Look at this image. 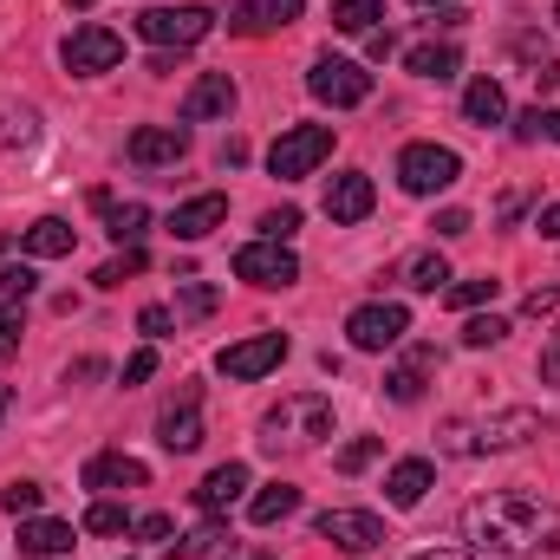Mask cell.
<instances>
[{
  "label": "cell",
  "mask_w": 560,
  "mask_h": 560,
  "mask_svg": "<svg viewBox=\"0 0 560 560\" xmlns=\"http://www.w3.org/2000/svg\"><path fill=\"white\" fill-rule=\"evenodd\" d=\"M535 229H541L548 242H560V202H548V209H541V222H535Z\"/></svg>",
  "instance_id": "cell-50"
},
{
  "label": "cell",
  "mask_w": 560,
  "mask_h": 560,
  "mask_svg": "<svg viewBox=\"0 0 560 560\" xmlns=\"http://www.w3.org/2000/svg\"><path fill=\"white\" fill-rule=\"evenodd\" d=\"M326 156H332V131H326V125H293V131H280L275 138L268 170H275L280 183H300V176H313Z\"/></svg>",
  "instance_id": "cell-5"
},
{
  "label": "cell",
  "mask_w": 560,
  "mask_h": 560,
  "mask_svg": "<svg viewBox=\"0 0 560 560\" xmlns=\"http://www.w3.org/2000/svg\"><path fill=\"white\" fill-rule=\"evenodd\" d=\"M156 443H163L170 456L202 450V392H196V385H183V392L156 411Z\"/></svg>",
  "instance_id": "cell-10"
},
{
  "label": "cell",
  "mask_w": 560,
  "mask_h": 560,
  "mask_svg": "<svg viewBox=\"0 0 560 560\" xmlns=\"http://www.w3.org/2000/svg\"><path fill=\"white\" fill-rule=\"evenodd\" d=\"M7 405H13V392H7V385H0V418H7Z\"/></svg>",
  "instance_id": "cell-54"
},
{
  "label": "cell",
  "mask_w": 560,
  "mask_h": 560,
  "mask_svg": "<svg viewBox=\"0 0 560 560\" xmlns=\"http://www.w3.org/2000/svg\"><path fill=\"white\" fill-rule=\"evenodd\" d=\"M430 229H436L443 242H450V235H469V209H443V215H436Z\"/></svg>",
  "instance_id": "cell-45"
},
{
  "label": "cell",
  "mask_w": 560,
  "mask_h": 560,
  "mask_svg": "<svg viewBox=\"0 0 560 560\" xmlns=\"http://www.w3.org/2000/svg\"><path fill=\"white\" fill-rule=\"evenodd\" d=\"M535 85H541V92H555V85H560V59H535Z\"/></svg>",
  "instance_id": "cell-49"
},
{
  "label": "cell",
  "mask_w": 560,
  "mask_h": 560,
  "mask_svg": "<svg viewBox=\"0 0 560 560\" xmlns=\"http://www.w3.org/2000/svg\"><path fill=\"white\" fill-rule=\"evenodd\" d=\"M300 7H306V0H235V20H229V26L248 33V39H255V33H280V26L300 20Z\"/></svg>",
  "instance_id": "cell-19"
},
{
  "label": "cell",
  "mask_w": 560,
  "mask_h": 560,
  "mask_svg": "<svg viewBox=\"0 0 560 560\" xmlns=\"http://www.w3.org/2000/svg\"><path fill=\"white\" fill-rule=\"evenodd\" d=\"M495 287L502 280H489V275H476V280H456V287H443V300L456 306V313H476L482 300H495Z\"/></svg>",
  "instance_id": "cell-33"
},
{
  "label": "cell",
  "mask_w": 560,
  "mask_h": 560,
  "mask_svg": "<svg viewBox=\"0 0 560 560\" xmlns=\"http://www.w3.org/2000/svg\"><path fill=\"white\" fill-rule=\"evenodd\" d=\"M33 287H39V275H33L26 261H20V268H0V306H20Z\"/></svg>",
  "instance_id": "cell-38"
},
{
  "label": "cell",
  "mask_w": 560,
  "mask_h": 560,
  "mask_svg": "<svg viewBox=\"0 0 560 560\" xmlns=\"http://www.w3.org/2000/svg\"><path fill=\"white\" fill-rule=\"evenodd\" d=\"M105 215H112V242H118V248H138V242H143V229H150V209H143V202L105 209Z\"/></svg>",
  "instance_id": "cell-31"
},
{
  "label": "cell",
  "mask_w": 560,
  "mask_h": 560,
  "mask_svg": "<svg viewBox=\"0 0 560 560\" xmlns=\"http://www.w3.org/2000/svg\"><path fill=\"white\" fill-rule=\"evenodd\" d=\"M555 20H560V7H555Z\"/></svg>",
  "instance_id": "cell-56"
},
{
  "label": "cell",
  "mask_w": 560,
  "mask_h": 560,
  "mask_svg": "<svg viewBox=\"0 0 560 560\" xmlns=\"http://www.w3.org/2000/svg\"><path fill=\"white\" fill-rule=\"evenodd\" d=\"M495 339H509V319H495V313H476V319L463 326V346H476V352L495 346Z\"/></svg>",
  "instance_id": "cell-37"
},
{
  "label": "cell",
  "mask_w": 560,
  "mask_h": 560,
  "mask_svg": "<svg viewBox=\"0 0 560 560\" xmlns=\"http://www.w3.org/2000/svg\"><path fill=\"white\" fill-rule=\"evenodd\" d=\"M411 560H476L469 548H430V555H411Z\"/></svg>",
  "instance_id": "cell-51"
},
{
  "label": "cell",
  "mask_w": 560,
  "mask_h": 560,
  "mask_svg": "<svg viewBox=\"0 0 560 560\" xmlns=\"http://www.w3.org/2000/svg\"><path fill=\"white\" fill-rule=\"evenodd\" d=\"M59 59H66V72L92 79V72H112V66L125 59V39H118L112 26H79V33L59 46Z\"/></svg>",
  "instance_id": "cell-12"
},
{
  "label": "cell",
  "mask_w": 560,
  "mask_h": 560,
  "mask_svg": "<svg viewBox=\"0 0 560 560\" xmlns=\"http://www.w3.org/2000/svg\"><path fill=\"white\" fill-rule=\"evenodd\" d=\"M405 66H411L418 79H436V85H443V79H456L463 52H456V46H436V39H430V46H411V52H405Z\"/></svg>",
  "instance_id": "cell-28"
},
{
  "label": "cell",
  "mask_w": 560,
  "mask_h": 560,
  "mask_svg": "<svg viewBox=\"0 0 560 560\" xmlns=\"http://www.w3.org/2000/svg\"><path fill=\"white\" fill-rule=\"evenodd\" d=\"M385 456V436H352L346 450H339V476H359V469H372Z\"/></svg>",
  "instance_id": "cell-34"
},
{
  "label": "cell",
  "mask_w": 560,
  "mask_h": 560,
  "mask_svg": "<svg viewBox=\"0 0 560 560\" xmlns=\"http://www.w3.org/2000/svg\"><path fill=\"white\" fill-rule=\"evenodd\" d=\"M443 280H450V261H443L436 248H423V255L405 261V287H411V293H443Z\"/></svg>",
  "instance_id": "cell-29"
},
{
  "label": "cell",
  "mask_w": 560,
  "mask_h": 560,
  "mask_svg": "<svg viewBox=\"0 0 560 560\" xmlns=\"http://www.w3.org/2000/svg\"><path fill=\"white\" fill-rule=\"evenodd\" d=\"M170 528H176L170 515H143V522H131V535H138V541H163Z\"/></svg>",
  "instance_id": "cell-46"
},
{
  "label": "cell",
  "mask_w": 560,
  "mask_h": 560,
  "mask_svg": "<svg viewBox=\"0 0 560 560\" xmlns=\"http://www.w3.org/2000/svg\"><path fill=\"white\" fill-rule=\"evenodd\" d=\"M515 138H522V143H535V138H541V105H535V112H522V118H515Z\"/></svg>",
  "instance_id": "cell-48"
},
{
  "label": "cell",
  "mask_w": 560,
  "mask_h": 560,
  "mask_svg": "<svg viewBox=\"0 0 560 560\" xmlns=\"http://www.w3.org/2000/svg\"><path fill=\"white\" fill-rule=\"evenodd\" d=\"M66 7H79V13H85V7H98V0H66Z\"/></svg>",
  "instance_id": "cell-55"
},
{
  "label": "cell",
  "mask_w": 560,
  "mask_h": 560,
  "mask_svg": "<svg viewBox=\"0 0 560 560\" xmlns=\"http://www.w3.org/2000/svg\"><path fill=\"white\" fill-rule=\"evenodd\" d=\"M13 352H20V313L0 306V359H13Z\"/></svg>",
  "instance_id": "cell-42"
},
{
  "label": "cell",
  "mask_w": 560,
  "mask_h": 560,
  "mask_svg": "<svg viewBox=\"0 0 560 560\" xmlns=\"http://www.w3.org/2000/svg\"><path fill=\"white\" fill-rule=\"evenodd\" d=\"M411 7H463V0H411Z\"/></svg>",
  "instance_id": "cell-53"
},
{
  "label": "cell",
  "mask_w": 560,
  "mask_h": 560,
  "mask_svg": "<svg viewBox=\"0 0 560 560\" xmlns=\"http://www.w3.org/2000/svg\"><path fill=\"white\" fill-rule=\"evenodd\" d=\"M463 118H469V125H482V131H489V125H502V118H509V92H502L495 79H476V85L463 92Z\"/></svg>",
  "instance_id": "cell-26"
},
{
  "label": "cell",
  "mask_w": 560,
  "mask_h": 560,
  "mask_svg": "<svg viewBox=\"0 0 560 560\" xmlns=\"http://www.w3.org/2000/svg\"><path fill=\"white\" fill-rule=\"evenodd\" d=\"M293 509H300V489H293V482H268V489H255L248 522H255V528H275V522H287Z\"/></svg>",
  "instance_id": "cell-27"
},
{
  "label": "cell",
  "mask_w": 560,
  "mask_h": 560,
  "mask_svg": "<svg viewBox=\"0 0 560 560\" xmlns=\"http://www.w3.org/2000/svg\"><path fill=\"white\" fill-rule=\"evenodd\" d=\"M229 548H235V535H229V522H202L196 535H183L176 548H170V560H229Z\"/></svg>",
  "instance_id": "cell-24"
},
{
  "label": "cell",
  "mask_w": 560,
  "mask_h": 560,
  "mask_svg": "<svg viewBox=\"0 0 560 560\" xmlns=\"http://www.w3.org/2000/svg\"><path fill=\"white\" fill-rule=\"evenodd\" d=\"M548 423L535 418V411H495V418H456L443 430V450H456V456H489V450H522V443H535Z\"/></svg>",
  "instance_id": "cell-3"
},
{
  "label": "cell",
  "mask_w": 560,
  "mask_h": 560,
  "mask_svg": "<svg viewBox=\"0 0 560 560\" xmlns=\"http://www.w3.org/2000/svg\"><path fill=\"white\" fill-rule=\"evenodd\" d=\"M541 138H555V143H560V112H541Z\"/></svg>",
  "instance_id": "cell-52"
},
{
  "label": "cell",
  "mask_w": 560,
  "mask_h": 560,
  "mask_svg": "<svg viewBox=\"0 0 560 560\" xmlns=\"http://www.w3.org/2000/svg\"><path fill=\"white\" fill-rule=\"evenodd\" d=\"M261 229H268V242H287V235L300 229V209H293V202H280V209H268V215H261Z\"/></svg>",
  "instance_id": "cell-39"
},
{
  "label": "cell",
  "mask_w": 560,
  "mask_h": 560,
  "mask_svg": "<svg viewBox=\"0 0 560 560\" xmlns=\"http://www.w3.org/2000/svg\"><path fill=\"white\" fill-rule=\"evenodd\" d=\"M248 495V463H222V469H209L202 476V489H196V509L202 515H222L229 502H242Z\"/></svg>",
  "instance_id": "cell-21"
},
{
  "label": "cell",
  "mask_w": 560,
  "mask_h": 560,
  "mask_svg": "<svg viewBox=\"0 0 560 560\" xmlns=\"http://www.w3.org/2000/svg\"><path fill=\"white\" fill-rule=\"evenodd\" d=\"M150 372H156V352H150V346H143V352H131V359H125V385H143Z\"/></svg>",
  "instance_id": "cell-44"
},
{
  "label": "cell",
  "mask_w": 560,
  "mask_h": 560,
  "mask_svg": "<svg viewBox=\"0 0 560 560\" xmlns=\"http://www.w3.org/2000/svg\"><path fill=\"white\" fill-rule=\"evenodd\" d=\"M541 385H560V332L541 346Z\"/></svg>",
  "instance_id": "cell-47"
},
{
  "label": "cell",
  "mask_w": 560,
  "mask_h": 560,
  "mask_svg": "<svg viewBox=\"0 0 560 560\" xmlns=\"http://www.w3.org/2000/svg\"><path fill=\"white\" fill-rule=\"evenodd\" d=\"M183 313H189V319L215 313V287H209V280H189V287H183Z\"/></svg>",
  "instance_id": "cell-40"
},
{
  "label": "cell",
  "mask_w": 560,
  "mask_h": 560,
  "mask_svg": "<svg viewBox=\"0 0 560 560\" xmlns=\"http://www.w3.org/2000/svg\"><path fill=\"white\" fill-rule=\"evenodd\" d=\"M423 372H436V346H418L392 378H385V392H392V405H418L423 398Z\"/></svg>",
  "instance_id": "cell-25"
},
{
  "label": "cell",
  "mask_w": 560,
  "mask_h": 560,
  "mask_svg": "<svg viewBox=\"0 0 560 560\" xmlns=\"http://www.w3.org/2000/svg\"><path fill=\"white\" fill-rule=\"evenodd\" d=\"M372 20H385L378 0H332V26L339 33H372Z\"/></svg>",
  "instance_id": "cell-32"
},
{
  "label": "cell",
  "mask_w": 560,
  "mask_h": 560,
  "mask_svg": "<svg viewBox=\"0 0 560 560\" xmlns=\"http://www.w3.org/2000/svg\"><path fill=\"white\" fill-rule=\"evenodd\" d=\"M85 528H92V535H131V509L112 502V495H98V502L85 509Z\"/></svg>",
  "instance_id": "cell-30"
},
{
  "label": "cell",
  "mask_w": 560,
  "mask_h": 560,
  "mask_svg": "<svg viewBox=\"0 0 560 560\" xmlns=\"http://www.w3.org/2000/svg\"><path fill=\"white\" fill-rule=\"evenodd\" d=\"M463 535L482 555H555L560 548V509L541 502L535 489H495L463 509Z\"/></svg>",
  "instance_id": "cell-1"
},
{
  "label": "cell",
  "mask_w": 560,
  "mask_h": 560,
  "mask_svg": "<svg viewBox=\"0 0 560 560\" xmlns=\"http://www.w3.org/2000/svg\"><path fill=\"white\" fill-rule=\"evenodd\" d=\"M229 112H235V79L229 72H202L183 92V125H209V118H229Z\"/></svg>",
  "instance_id": "cell-15"
},
{
  "label": "cell",
  "mask_w": 560,
  "mask_h": 560,
  "mask_svg": "<svg viewBox=\"0 0 560 560\" xmlns=\"http://www.w3.org/2000/svg\"><path fill=\"white\" fill-rule=\"evenodd\" d=\"M280 359H287V332H255V339H235V346H222L215 352V372L222 378H235V385H255V378H268Z\"/></svg>",
  "instance_id": "cell-8"
},
{
  "label": "cell",
  "mask_w": 560,
  "mask_h": 560,
  "mask_svg": "<svg viewBox=\"0 0 560 560\" xmlns=\"http://www.w3.org/2000/svg\"><path fill=\"white\" fill-rule=\"evenodd\" d=\"M143 261H150V255H143V248H125V255H118V261H105V268H98V287H125V280L131 275H143Z\"/></svg>",
  "instance_id": "cell-36"
},
{
  "label": "cell",
  "mask_w": 560,
  "mask_h": 560,
  "mask_svg": "<svg viewBox=\"0 0 560 560\" xmlns=\"http://www.w3.org/2000/svg\"><path fill=\"white\" fill-rule=\"evenodd\" d=\"M20 555H33V560L72 555V522H46V515H26V522H20Z\"/></svg>",
  "instance_id": "cell-23"
},
{
  "label": "cell",
  "mask_w": 560,
  "mask_h": 560,
  "mask_svg": "<svg viewBox=\"0 0 560 560\" xmlns=\"http://www.w3.org/2000/svg\"><path fill=\"white\" fill-rule=\"evenodd\" d=\"M430 482H436V469H430L423 456H405V463H392V476H385V502H392V509H418L423 495H430Z\"/></svg>",
  "instance_id": "cell-22"
},
{
  "label": "cell",
  "mask_w": 560,
  "mask_h": 560,
  "mask_svg": "<svg viewBox=\"0 0 560 560\" xmlns=\"http://www.w3.org/2000/svg\"><path fill=\"white\" fill-rule=\"evenodd\" d=\"M222 222H229V196L209 189V196H189V202L170 215V235H176V242H202V235H215Z\"/></svg>",
  "instance_id": "cell-17"
},
{
  "label": "cell",
  "mask_w": 560,
  "mask_h": 560,
  "mask_svg": "<svg viewBox=\"0 0 560 560\" xmlns=\"http://www.w3.org/2000/svg\"><path fill=\"white\" fill-rule=\"evenodd\" d=\"M372 202H378V189H372L365 170H346V176L326 183V215H332V222H365Z\"/></svg>",
  "instance_id": "cell-16"
},
{
  "label": "cell",
  "mask_w": 560,
  "mask_h": 560,
  "mask_svg": "<svg viewBox=\"0 0 560 560\" xmlns=\"http://www.w3.org/2000/svg\"><path fill=\"white\" fill-rule=\"evenodd\" d=\"M313 528H319V541H332V548H346V555H372V548L385 541V522H378L372 509H326Z\"/></svg>",
  "instance_id": "cell-13"
},
{
  "label": "cell",
  "mask_w": 560,
  "mask_h": 560,
  "mask_svg": "<svg viewBox=\"0 0 560 560\" xmlns=\"http://www.w3.org/2000/svg\"><path fill=\"white\" fill-rule=\"evenodd\" d=\"M20 248H26L33 261H59V255H72V248H79V229H72V222H59V215H39L33 229H20Z\"/></svg>",
  "instance_id": "cell-20"
},
{
  "label": "cell",
  "mask_w": 560,
  "mask_h": 560,
  "mask_svg": "<svg viewBox=\"0 0 560 560\" xmlns=\"http://www.w3.org/2000/svg\"><path fill=\"white\" fill-rule=\"evenodd\" d=\"M306 92H313L319 105H332V112H352V105L372 98V72H365L359 59H319V66L306 72Z\"/></svg>",
  "instance_id": "cell-7"
},
{
  "label": "cell",
  "mask_w": 560,
  "mask_h": 560,
  "mask_svg": "<svg viewBox=\"0 0 560 560\" xmlns=\"http://www.w3.org/2000/svg\"><path fill=\"white\" fill-rule=\"evenodd\" d=\"M319 436H332V398H319V392H293L261 418V450H275V456L280 450H313Z\"/></svg>",
  "instance_id": "cell-2"
},
{
  "label": "cell",
  "mask_w": 560,
  "mask_h": 560,
  "mask_svg": "<svg viewBox=\"0 0 560 560\" xmlns=\"http://www.w3.org/2000/svg\"><path fill=\"white\" fill-rule=\"evenodd\" d=\"M150 482V469H143L138 456H125V450H98L92 463H85V489H143Z\"/></svg>",
  "instance_id": "cell-18"
},
{
  "label": "cell",
  "mask_w": 560,
  "mask_h": 560,
  "mask_svg": "<svg viewBox=\"0 0 560 560\" xmlns=\"http://www.w3.org/2000/svg\"><path fill=\"white\" fill-rule=\"evenodd\" d=\"M235 275L255 280V287H293L300 280V255L287 248V242H248V248H235Z\"/></svg>",
  "instance_id": "cell-11"
},
{
  "label": "cell",
  "mask_w": 560,
  "mask_h": 560,
  "mask_svg": "<svg viewBox=\"0 0 560 560\" xmlns=\"http://www.w3.org/2000/svg\"><path fill=\"white\" fill-rule=\"evenodd\" d=\"M209 26H215V13L209 7H150L138 13V33L156 46V52H183V46H196V39H209Z\"/></svg>",
  "instance_id": "cell-6"
},
{
  "label": "cell",
  "mask_w": 560,
  "mask_h": 560,
  "mask_svg": "<svg viewBox=\"0 0 560 560\" xmlns=\"http://www.w3.org/2000/svg\"><path fill=\"white\" fill-rule=\"evenodd\" d=\"M522 313H528V319H548V313H560V287H535Z\"/></svg>",
  "instance_id": "cell-41"
},
{
  "label": "cell",
  "mask_w": 560,
  "mask_h": 560,
  "mask_svg": "<svg viewBox=\"0 0 560 560\" xmlns=\"http://www.w3.org/2000/svg\"><path fill=\"white\" fill-rule=\"evenodd\" d=\"M456 176H463V156H456L450 143H405V156H398L405 196H436V189H450Z\"/></svg>",
  "instance_id": "cell-4"
},
{
  "label": "cell",
  "mask_w": 560,
  "mask_h": 560,
  "mask_svg": "<svg viewBox=\"0 0 560 560\" xmlns=\"http://www.w3.org/2000/svg\"><path fill=\"white\" fill-rule=\"evenodd\" d=\"M411 332V313L398 306V300H365V306H352V319H346V339L359 346V352H385V346H398Z\"/></svg>",
  "instance_id": "cell-9"
},
{
  "label": "cell",
  "mask_w": 560,
  "mask_h": 560,
  "mask_svg": "<svg viewBox=\"0 0 560 560\" xmlns=\"http://www.w3.org/2000/svg\"><path fill=\"white\" fill-rule=\"evenodd\" d=\"M39 502H46V489H39V482H7V489H0V509H7V515H20V522H26V515H39Z\"/></svg>",
  "instance_id": "cell-35"
},
{
  "label": "cell",
  "mask_w": 560,
  "mask_h": 560,
  "mask_svg": "<svg viewBox=\"0 0 560 560\" xmlns=\"http://www.w3.org/2000/svg\"><path fill=\"white\" fill-rule=\"evenodd\" d=\"M125 156H131L138 170H170V163L189 156V131H183V125H138L131 143H125Z\"/></svg>",
  "instance_id": "cell-14"
},
{
  "label": "cell",
  "mask_w": 560,
  "mask_h": 560,
  "mask_svg": "<svg viewBox=\"0 0 560 560\" xmlns=\"http://www.w3.org/2000/svg\"><path fill=\"white\" fill-rule=\"evenodd\" d=\"M138 326L150 332V339H163V332L176 326V313H170V306H143V313H138Z\"/></svg>",
  "instance_id": "cell-43"
}]
</instances>
